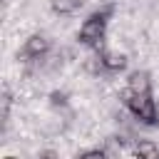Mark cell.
I'll list each match as a JSON object with an SVG mask.
<instances>
[{
  "instance_id": "obj_1",
  "label": "cell",
  "mask_w": 159,
  "mask_h": 159,
  "mask_svg": "<svg viewBox=\"0 0 159 159\" xmlns=\"http://www.w3.org/2000/svg\"><path fill=\"white\" fill-rule=\"evenodd\" d=\"M114 12V5H107L97 12H92L82 25H80V32H77V42L84 45V47H92V50H99L102 40H104V32H107V22Z\"/></svg>"
},
{
  "instance_id": "obj_2",
  "label": "cell",
  "mask_w": 159,
  "mask_h": 159,
  "mask_svg": "<svg viewBox=\"0 0 159 159\" xmlns=\"http://www.w3.org/2000/svg\"><path fill=\"white\" fill-rule=\"evenodd\" d=\"M122 102L124 107L132 112V117L147 127H157L159 124V107H157V99L152 94H132L129 89L122 92Z\"/></svg>"
},
{
  "instance_id": "obj_3",
  "label": "cell",
  "mask_w": 159,
  "mask_h": 159,
  "mask_svg": "<svg viewBox=\"0 0 159 159\" xmlns=\"http://www.w3.org/2000/svg\"><path fill=\"white\" fill-rule=\"evenodd\" d=\"M50 47H52L50 37L35 32V35H30V37L25 40V45H22L20 52H17V57H22V60H42V57L50 52Z\"/></svg>"
},
{
  "instance_id": "obj_4",
  "label": "cell",
  "mask_w": 159,
  "mask_h": 159,
  "mask_svg": "<svg viewBox=\"0 0 159 159\" xmlns=\"http://www.w3.org/2000/svg\"><path fill=\"white\" fill-rule=\"evenodd\" d=\"M127 89L132 94H152V77L147 70H132L127 75Z\"/></svg>"
},
{
  "instance_id": "obj_5",
  "label": "cell",
  "mask_w": 159,
  "mask_h": 159,
  "mask_svg": "<svg viewBox=\"0 0 159 159\" xmlns=\"http://www.w3.org/2000/svg\"><path fill=\"white\" fill-rule=\"evenodd\" d=\"M97 57H99V67L104 72H112V75L114 72H122L127 67V62H129L124 52H114V50H102Z\"/></svg>"
},
{
  "instance_id": "obj_6",
  "label": "cell",
  "mask_w": 159,
  "mask_h": 159,
  "mask_svg": "<svg viewBox=\"0 0 159 159\" xmlns=\"http://www.w3.org/2000/svg\"><path fill=\"white\" fill-rule=\"evenodd\" d=\"M132 152L137 159H159V144L154 139H137Z\"/></svg>"
},
{
  "instance_id": "obj_7",
  "label": "cell",
  "mask_w": 159,
  "mask_h": 159,
  "mask_svg": "<svg viewBox=\"0 0 159 159\" xmlns=\"http://www.w3.org/2000/svg\"><path fill=\"white\" fill-rule=\"evenodd\" d=\"M50 5H52L55 15H75L84 5V0H52Z\"/></svg>"
},
{
  "instance_id": "obj_8",
  "label": "cell",
  "mask_w": 159,
  "mask_h": 159,
  "mask_svg": "<svg viewBox=\"0 0 159 159\" xmlns=\"http://www.w3.org/2000/svg\"><path fill=\"white\" fill-rule=\"evenodd\" d=\"M77 159H107V152L104 149H84Z\"/></svg>"
},
{
  "instance_id": "obj_9",
  "label": "cell",
  "mask_w": 159,
  "mask_h": 159,
  "mask_svg": "<svg viewBox=\"0 0 159 159\" xmlns=\"http://www.w3.org/2000/svg\"><path fill=\"white\" fill-rule=\"evenodd\" d=\"M50 102H52L55 107H65V104H67V94L60 92V89H55V92L50 94Z\"/></svg>"
},
{
  "instance_id": "obj_10",
  "label": "cell",
  "mask_w": 159,
  "mask_h": 159,
  "mask_svg": "<svg viewBox=\"0 0 159 159\" xmlns=\"http://www.w3.org/2000/svg\"><path fill=\"white\" fill-rule=\"evenodd\" d=\"M37 159H60V154H57V152H52V149H45V152H40V154H37Z\"/></svg>"
},
{
  "instance_id": "obj_11",
  "label": "cell",
  "mask_w": 159,
  "mask_h": 159,
  "mask_svg": "<svg viewBox=\"0 0 159 159\" xmlns=\"http://www.w3.org/2000/svg\"><path fill=\"white\" fill-rule=\"evenodd\" d=\"M5 159H17V157H5Z\"/></svg>"
}]
</instances>
